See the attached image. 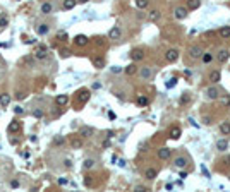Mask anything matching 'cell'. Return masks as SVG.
Listing matches in <instances>:
<instances>
[{
	"label": "cell",
	"mask_w": 230,
	"mask_h": 192,
	"mask_svg": "<svg viewBox=\"0 0 230 192\" xmlns=\"http://www.w3.org/2000/svg\"><path fill=\"white\" fill-rule=\"evenodd\" d=\"M79 3H86V2H89V0H77Z\"/></svg>",
	"instance_id": "53"
},
{
	"label": "cell",
	"mask_w": 230,
	"mask_h": 192,
	"mask_svg": "<svg viewBox=\"0 0 230 192\" xmlns=\"http://www.w3.org/2000/svg\"><path fill=\"white\" fill-rule=\"evenodd\" d=\"M227 146H229V142H227L225 139H222V141H218V142H217V148H218L220 151H225V149H227Z\"/></svg>",
	"instance_id": "30"
},
{
	"label": "cell",
	"mask_w": 230,
	"mask_h": 192,
	"mask_svg": "<svg viewBox=\"0 0 230 192\" xmlns=\"http://www.w3.org/2000/svg\"><path fill=\"white\" fill-rule=\"evenodd\" d=\"M64 165H65L67 168H70V167H72V161H70V160H65V161H64Z\"/></svg>",
	"instance_id": "46"
},
{
	"label": "cell",
	"mask_w": 230,
	"mask_h": 192,
	"mask_svg": "<svg viewBox=\"0 0 230 192\" xmlns=\"http://www.w3.org/2000/svg\"><path fill=\"white\" fill-rule=\"evenodd\" d=\"M112 72H113V74H119V72H120V67H112Z\"/></svg>",
	"instance_id": "49"
},
{
	"label": "cell",
	"mask_w": 230,
	"mask_h": 192,
	"mask_svg": "<svg viewBox=\"0 0 230 192\" xmlns=\"http://www.w3.org/2000/svg\"><path fill=\"white\" fill-rule=\"evenodd\" d=\"M36 33H38V34H46V33H48V24H40V26L36 27Z\"/></svg>",
	"instance_id": "26"
},
{
	"label": "cell",
	"mask_w": 230,
	"mask_h": 192,
	"mask_svg": "<svg viewBox=\"0 0 230 192\" xmlns=\"http://www.w3.org/2000/svg\"><path fill=\"white\" fill-rule=\"evenodd\" d=\"M53 142H55V144L58 146V144H64V139H62V137H57V139H55Z\"/></svg>",
	"instance_id": "44"
},
{
	"label": "cell",
	"mask_w": 230,
	"mask_h": 192,
	"mask_svg": "<svg viewBox=\"0 0 230 192\" xmlns=\"http://www.w3.org/2000/svg\"><path fill=\"white\" fill-rule=\"evenodd\" d=\"M7 24H9V19H7L5 15H2V17H0V27H5Z\"/></svg>",
	"instance_id": "36"
},
{
	"label": "cell",
	"mask_w": 230,
	"mask_h": 192,
	"mask_svg": "<svg viewBox=\"0 0 230 192\" xmlns=\"http://www.w3.org/2000/svg\"><path fill=\"white\" fill-rule=\"evenodd\" d=\"M40 10H41V14H45V15H46V14H50V12L53 10V5H52L50 2H43V3H41V9H40Z\"/></svg>",
	"instance_id": "10"
},
{
	"label": "cell",
	"mask_w": 230,
	"mask_h": 192,
	"mask_svg": "<svg viewBox=\"0 0 230 192\" xmlns=\"http://www.w3.org/2000/svg\"><path fill=\"white\" fill-rule=\"evenodd\" d=\"M84 184H86V185H93V179H91V175H86Z\"/></svg>",
	"instance_id": "40"
},
{
	"label": "cell",
	"mask_w": 230,
	"mask_h": 192,
	"mask_svg": "<svg viewBox=\"0 0 230 192\" xmlns=\"http://www.w3.org/2000/svg\"><path fill=\"white\" fill-rule=\"evenodd\" d=\"M70 146H72L74 149L82 148V139H81V137H72V139H70Z\"/></svg>",
	"instance_id": "14"
},
{
	"label": "cell",
	"mask_w": 230,
	"mask_h": 192,
	"mask_svg": "<svg viewBox=\"0 0 230 192\" xmlns=\"http://www.w3.org/2000/svg\"><path fill=\"white\" fill-rule=\"evenodd\" d=\"M58 184H60V185H65V184H67V180H65V179H60V180H58Z\"/></svg>",
	"instance_id": "52"
},
{
	"label": "cell",
	"mask_w": 230,
	"mask_h": 192,
	"mask_svg": "<svg viewBox=\"0 0 230 192\" xmlns=\"http://www.w3.org/2000/svg\"><path fill=\"white\" fill-rule=\"evenodd\" d=\"M33 115H34L36 118H41L45 113H43V110H34V112H33Z\"/></svg>",
	"instance_id": "39"
},
{
	"label": "cell",
	"mask_w": 230,
	"mask_h": 192,
	"mask_svg": "<svg viewBox=\"0 0 230 192\" xmlns=\"http://www.w3.org/2000/svg\"><path fill=\"white\" fill-rule=\"evenodd\" d=\"M82 167H84L86 170H89V168H93V167H95V161H93V160H86V161L82 163Z\"/></svg>",
	"instance_id": "33"
},
{
	"label": "cell",
	"mask_w": 230,
	"mask_h": 192,
	"mask_svg": "<svg viewBox=\"0 0 230 192\" xmlns=\"http://www.w3.org/2000/svg\"><path fill=\"white\" fill-rule=\"evenodd\" d=\"M10 144H19V139H14V137H12V139H10Z\"/></svg>",
	"instance_id": "51"
},
{
	"label": "cell",
	"mask_w": 230,
	"mask_h": 192,
	"mask_svg": "<svg viewBox=\"0 0 230 192\" xmlns=\"http://www.w3.org/2000/svg\"><path fill=\"white\" fill-rule=\"evenodd\" d=\"M180 101H182V103H187V101H189V94H184V96L180 98Z\"/></svg>",
	"instance_id": "43"
},
{
	"label": "cell",
	"mask_w": 230,
	"mask_h": 192,
	"mask_svg": "<svg viewBox=\"0 0 230 192\" xmlns=\"http://www.w3.org/2000/svg\"><path fill=\"white\" fill-rule=\"evenodd\" d=\"M76 3H77V0H64L62 2V9L64 10H70V9L76 7Z\"/></svg>",
	"instance_id": "12"
},
{
	"label": "cell",
	"mask_w": 230,
	"mask_h": 192,
	"mask_svg": "<svg viewBox=\"0 0 230 192\" xmlns=\"http://www.w3.org/2000/svg\"><path fill=\"white\" fill-rule=\"evenodd\" d=\"M96 45H98V46H105V45H107L105 38H100V36H98V38H96Z\"/></svg>",
	"instance_id": "37"
},
{
	"label": "cell",
	"mask_w": 230,
	"mask_h": 192,
	"mask_svg": "<svg viewBox=\"0 0 230 192\" xmlns=\"http://www.w3.org/2000/svg\"><path fill=\"white\" fill-rule=\"evenodd\" d=\"M137 72V65L136 64H129L127 67H125V74L127 76H132V74H136Z\"/></svg>",
	"instance_id": "17"
},
{
	"label": "cell",
	"mask_w": 230,
	"mask_h": 192,
	"mask_svg": "<svg viewBox=\"0 0 230 192\" xmlns=\"http://www.w3.org/2000/svg\"><path fill=\"white\" fill-rule=\"evenodd\" d=\"M120 34H122L120 27H119V26H115V27H112V29H110L108 38H110V39H119V38H120Z\"/></svg>",
	"instance_id": "6"
},
{
	"label": "cell",
	"mask_w": 230,
	"mask_h": 192,
	"mask_svg": "<svg viewBox=\"0 0 230 192\" xmlns=\"http://www.w3.org/2000/svg\"><path fill=\"white\" fill-rule=\"evenodd\" d=\"M136 5L139 9H146L148 7V0H136Z\"/></svg>",
	"instance_id": "34"
},
{
	"label": "cell",
	"mask_w": 230,
	"mask_h": 192,
	"mask_svg": "<svg viewBox=\"0 0 230 192\" xmlns=\"http://www.w3.org/2000/svg\"><path fill=\"white\" fill-rule=\"evenodd\" d=\"M10 187H12V189H17V187H19V182H17V180H12V182H10Z\"/></svg>",
	"instance_id": "42"
},
{
	"label": "cell",
	"mask_w": 230,
	"mask_h": 192,
	"mask_svg": "<svg viewBox=\"0 0 230 192\" xmlns=\"http://www.w3.org/2000/svg\"><path fill=\"white\" fill-rule=\"evenodd\" d=\"M201 57H203V62H205V64H210V62L213 60V55H211V53H203Z\"/></svg>",
	"instance_id": "32"
},
{
	"label": "cell",
	"mask_w": 230,
	"mask_h": 192,
	"mask_svg": "<svg viewBox=\"0 0 230 192\" xmlns=\"http://www.w3.org/2000/svg\"><path fill=\"white\" fill-rule=\"evenodd\" d=\"M69 55H70L69 50H62V57H69Z\"/></svg>",
	"instance_id": "48"
},
{
	"label": "cell",
	"mask_w": 230,
	"mask_h": 192,
	"mask_svg": "<svg viewBox=\"0 0 230 192\" xmlns=\"http://www.w3.org/2000/svg\"><path fill=\"white\" fill-rule=\"evenodd\" d=\"M203 122H205L206 125H210V124H211V120H210V117H205V118H203Z\"/></svg>",
	"instance_id": "50"
},
{
	"label": "cell",
	"mask_w": 230,
	"mask_h": 192,
	"mask_svg": "<svg viewBox=\"0 0 230 192\" xmlns=\"http://www.w3.org/2000/svg\"><path fill=\"white\" fill-rule=\"evenodd\" d=\"M220 130H222V134H230V122H223L222 125H220Z\"/></svg>",
	"instance_id": "28"
},
{
	"label": "cell",
	"mask_w": 230,
	"mask_h": 192,
	"mask_svg": "<svg viewBox=\"0 0 230 192\" xmlns=\"http://www.w3.org/2000/svg\"><path fill=\"white\" fill-rule=\"evenodd\" d=\"M9 103H10V94H7V93L0 94V106H7Z\"/></svg>",
	"instance_id": "16"
},
{
	"label": "cell",
	"mask_w": 230,
	"mask_h": 192,
	"mask_svg": "<svg viewBox=\"0 0 230 192\" xmlns=\"http://www.w3.org/2000/svg\"><path fill=\"white\" fill-rule=\"evenodd\" d=\"M199 5H201V0H187V9H191V10L198 9Z\"/></svg>",
	"instance_id": "23"
},
{
	"label": "cell",
	"mask_w": 230,
	"mask_h": 192,
	"mask_svg": "<svg viewBox=\"0 0 230 192\" xmlns=\"http://www.w3.org/2000/svg\"><path fill=\"white\" fill-rule=\"evenodd\" d=\"M89 96H91V93H89V89H79L77 93H76V101H77V105H84L88 100H89Z\"/></svg>",
	"instance_id": "1"
},
{
	"label": "cell",
	"mask_w": 230,
	"mask_h": 192,
	"mask_svg": "<svg viewBox=\"0 0 230 192\" xmlns=\"http://www.w3.org/2000/svg\"><path fill=\"white\" fill-rule=\"evenodd\" d=\"M58 38H60L62 41H65V39H67V34H65V33H62V34H58Z\"/></svg>",
	"instance_id": "47"
},
{
	"label": "cell",
	"mask_w": 230,
	"mask_h": 192,
	"mask_svg": "<svg viewBox=\"0 0 230 192\" xmlns=\"http://www.w3.org/2000/svg\"><path fill=\"white\" fill-rule=\"evenodd\" d=\"M67 101H69V96H67V94H58V96L55 98V103H57L58 106H64V105H67Z\"/></svg>",
	"instance_id": "11"
},
{
	"label": "cell",
	"mask_w": 230,
	"mask_h": 192,
	"mask_svg": "<svg viewBox=\"0 0 230 192\" xmlns=\"http://www.w3.org/2000/svg\"><path fill=\"white\" fill-rule=\"evenodd\" d=\"M46 57H48V53H46V48L45 46H41V48H38L34 52V58H38V60H45Z\"/></svg>",
	"instance_id": "7"
},
{
	"label": "cell",
	"mask_w": 230,
	"mask_h": 192,
	"mask_svg": "<svg viewBox=\"0 0 230 192\" xmlns=\"http://www.w3.org/2000/svg\"><path fill=\"white\" fill-rule=\"evenodd\" d=\"M189 55H191V58H194V60H196V58H199V57L203 55V52H201V48H199V46H192V48L189 50Z\"/></svg>",
	"instance_id": "9"
},
{
	"label": "cell",
	"mask_w": 230,
	"mask_h": 192,
	"mask_svg": "<svg viewBox=\"0 0 230 192\" xmlns=\"http://www.w3.org/2000/svg\"><path fill=\"white\" fill-rule=\"evenodd\" d=\"M220 70H211V74H210V79H211V82H218L220 81Z\"/></svg>",
	"instance_id": "24"
},
{
	"label": "cell",
	"mask_w": 230,
	"mask_h": 192,
	"mask_svg": "<svg viewBox=\"0 0 230 192\" xmlns=\"http://www.w3.org/2000/svg\"><path fill=\"white\" fill-rule=\"evenodd\" d=\"M79 134H81V137H89V136H93V129L91 127H82L79 130Z\"/></svg>",
	"instance_id": "19"
},
{
	"label": "cell",
	"mask_w": 230,
	"mask_h": 192,
	"mask_svg": "<svg viewBox=\"0 0 230 192\" xmlns=\"http://www.w3.org/2000/svg\"><path fill=\"white\" fill-rule=\"evenodd\" d=\"M206 94H208V98H211V100H217V98H218V89H217V88H208Z\"/></svg>",
	"instance_id": "18"
},
{
	"label": "cell",
	"mask_w": 230,
	"mask_h": 192,
	"mask_svg": "<svg viewBox=\"0 0 230 192\" xmlns=\"http://www.w3.org/2000/svg\"><path fill=\"white\" fill-rule=\"evenodd\" d=\"M150 76H151V70H150L148 67H143V69H141V77H143V79H148Z\"/></svg>",
	"instance_id": "31"
},
{
	"label": "cell",
	"mask_w": 230,
	"mask_h": 192,
	"mask_svg": "<svg viewBox=\"0 0 230 192\" xmlns=\"http://www.w3.org/2000/svg\"><path fill=\"white\" fill-rule=\"evenodd\" d=\"M14 112H15V113H22L24 110H22V106H15V108H14Z\"/></svg>",
	"instance_id": "45"
},
{
	"label": "cell",
	"mask_w": 230,
	"mask_h": 192,
	"mask_svg": "<svg viewBox=\"0 0 230 192\" xmlns=\"http://www.w3.org/2000/svg\"><path fill=\"white\" fill-rule=\"evenodd\" d=\"M15 98H17V100H24V98H26V93H24V91H19V93L15 94Z\"/></svg>",
	"instance_id": "41"
},
{
	"label": "cell",
	"mask_w": 230,
	"mask_h": 192,
	"mask_svg": "<svg viewBox=\"0 0 230 192\" xmlns=\"http://www.w3.org/2000/svg\"><path fill=\"white\" fill-rule=\"evenodd\" d=\"M21 129H22V125H21V122H19V120H12V122L9 124V132L17 134V132H21Z\"/></svg>",
	"instance_id": "4"
},
{
	"label": "cell",
	"mask_w": 230,
	"mask_h": 192,
	"mask_svg": "<svg viewBox=\"0 0 230 192\" xmlns=\"http://www.w3.org/2000/svg\"><path fill=\"white\" fill-rule=\"evenodd\" d=\"M227 58H229V52L227 50H220L218 52V62H227Z\"/></svg>",
	"instance_id": "21"
},
{
	"label": "cell",
	"mask_w": 230,
	"mask_h": 192,
	"mask_svg": "<svg viewBox=\"0 0 230 192\" xmlns=\"http://www.w3.org/2000/svg\"><path fill=\"white\" fill-rule=\"evenodd\" d=\"M170 155H172V151H170L168 148H162V149H158V153H156V156H158L160 160H168Z\"/></svg>",
	"instance_id": "5"
},
{
	"label": "cell",
	"mask_w": 230,
	"mask_h": 192,
	"mask_svg": "<svg viewBox=\"0 0 230 192\" xmlns=\"http://www.w3.org/2000/svg\"><path fill=\"white\" fill-rule=\"evenodd\" d=\"M158 17H160V12H158V10H151V12H150V19H151V21H156Z\"/></svg>",
	"instance_id": "35"
},
{
	"label": "cell",
	"mask_w": 230,
	"mask_h": 192,
	"mask_svg": "<svg viewBox=\"0 0 230 192\" xmlns=\"http://www.w3.org/2000/svg\"><path fill=\"white\" fill-rule=\"evenodd\" d=\"M165 58H167L168 62H175V60L179 58V52H177V50H174V48H170V50L167 52V55H165Z\"/></svg>",
	"instance_id": "8"
},
{
	"label": "cell",
	"mask_w": 230,
	"mask_h": 192,
	"mask_svg": "<svg viewBox=\"0 0 230 192\" xmlns=\"http://www.w3.org/2000/svg\"><path fill=\"white\" fill-rule=\"evenodd\" d=\"M186 15H187V9L186 7H177L175 9V17L177 19H184Z\"/></svg>",
	"instance_id": "13"
},
{
	"label": "cell",
	"mask_w": 230,
	"mask_h": 192,
	"mask_svg": "<svg viewBox=\"0 0 230 192\" xmlns=\"http://www.w3.org/2000/svg\"><path fill=\"white\" fill-rule=\"evenodd\" d=\"M177 168H184L186 165H187V158H184V156H179L177 160H175V163H174Z\"/></svg>",
	"instance_id": "15"
},
{
	"label": "cell",
	"mask_w": 230,
	"mask_h": 192,
	"mask_svg": "<svg viewBox=\"0 0 230 192\" xmlns=\"http://www.w3.org/2000/svg\"><path fill=\"white\" fill-rule=\"evenodd\" d=\"M148 103H150V100H148L146 96H143V94L137 96V105H139V106H146Z\"/></svg>",
	"instance_id": "27"
},
{
	"label": "cell",
	"mask_w": 230,
	"mask_h": 192,
	"mask_svg": "<svg viewBox=\"0 0 230 192\" xmlns=\"http://www.w3.org/2000/svg\"><path fill=\"white\" fill-rule=\"evenodd\" d=\"M175 84H177V79H175V77H172V79L167 82V88H174Z\"/></svg>",
	"instance_id": "38"
},
{
	"label": "cell",
	"mask_w": 230,
	"mask_h": 192,
	"mask_svg": "<svg viewBox=\"0 0 230 192\" xmlns=\"http://www.w3.org/2000/svg\"><path fill=\"white\" fill-rule=\"evenodd\" d=\"M220 36H222V38H225V39L230 38V27H229V26H225V27H222V29H220Z\"/></svg>",
	"instance_id": "29"
},
{
	"label": "cell",
	"mask_w": 230,
	"mask_h": 192,
	"mask_svg": "<svg viewBox=\"0 0 230 192\" xmlns=\"http://www.w3.org/2000/svg\"><path fill=\"white\" fill-rule=\"evenodd\" d=\"M93 64H95V67H96V69H103V67H105V60H103L101 57L93 58Z\"/></svg>",
	"instance_id": "22"
},
{
	"label": "cell",
	"mask_w": 230,
	"mask_h": 192,
	"mask_svg": "<svg viewBox=\"0 0 230 192\" xmlns=\"http://www.w3.org/2000/svg\"><path fill=\"white\" fill-rule=\"evenodd\" d=\"M143 57H144V52H143L141 48H134V50L131 52V58H132L134 62H137V60H143Z\"/></svg>",
	"instance_id": "3"
},
{
	"label": "cell",
	"mask_w": 230,
	"mask_h": 192,
	"mask_svg": "<svg viewBox=\"0 0 230 192\" xmlns=\"http://www.w3.org/2000/svg\"><path fill=\"white\" fill-rule=\"evenodd\" d=\"M88 36H84V34H77L76 38H74V45L76 46H86L88 45Z\"/></svg>",
	"instance_id": "2"
},
{
	"label": "cell",
	"mask_w": 230,
	"mask_h": 192,
	"mask_svg": "<svg viewBox=\"0 0 230 192\" xmlns=\"http://www.w3.org/2000/svg\"><path fill=\"white\" fill-rule=\"evenodd\" d=\"M180 134H182V130H180L179 127H172V129H170V137H172V139H179Z\"/></svg>",
	"instance_id": "20"
},
{
	"label": "cell",
	"mask_w": 230,
	"mask_h": 192,
	"mask_svg": "<svg viewBox=\"0 0 230 192\" xmlns=\"http://www.w3.org/2000/svg\"><path fill=\"white\" fill-rule=\"evenodd\" d=\"M144 177L150 179V180H153V179L156 177V170H155V168H148V170L144 172Z\"/></svg>",
	"instance_id": "25"
}]
</instances>
